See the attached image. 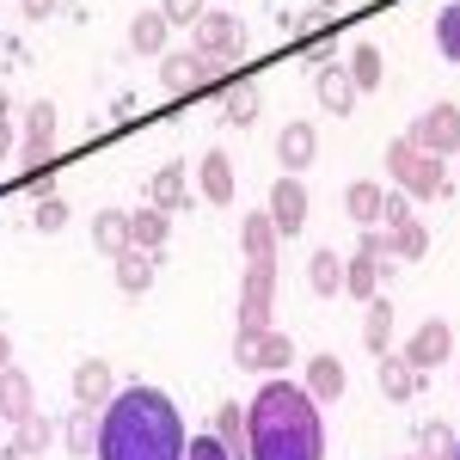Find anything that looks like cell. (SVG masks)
Returning a JSON list of instances; mask_svg holds the SVG:
<instances>
[{"label": "cell", "instance_id": "cell-32", "mask_svg": "<svg viewBox=\"0 0 460 460\" xmlns=\"http://www.w3.org/2000/svg\"><path fill=\"white\" fill-rule=\"evenodd\" d=\"M344 74L356 80V93H368V86H381L387 62H381V49H375V43H356V49H350V62H344Z\"/></svg>", "mask_w": 460, "mask_h": 460}, {"label": "cell", "instance_id": "cell-8", "mask_svg": "<svg viewBox=\"0 0 460 460\" xmlns=\"http://www.w3.org/2000/svg\"><path fill=\"white\" fill-rule=\"evenodd\" d=\"M221 74L227 68L209 62V56H197V49H166V56H160V86H166L172 99H184L197 80H221Z\"/></svg>", "mask_w": 460, "mask_h": 460}, {"label": "cell", "instance_id": "cell-21", "mask_svg": "<svg viewBox=\"0 0 460 460\" xmlns=\"http://www.w3.org/2000/svg\"><path fill=\"white\" fill-rule=\"evenodd\" d=\"M356 99L362 93H356V80L344 74V62H319V105L332 111V117H350Z\"/></svg>", "mask_w": 460, "mask_h": 460}, {"label": "cell", "instance_id": "cell-22", "mask_svg": "<svg viewBox=\"0 0 460 460\" xmlns=\"http://www.w3.org/2000/svg\"><path fill=\"white\" fill-rule=\"evenodd\" d=\"M56 429H62V448L68 455H99V411L93 405H74Z\"/></svg>", "mask_w": 460, "mask_h": 460}, {"label": "cell", "instance_id": "cell-1", "mask_svg": "<svg viewBox=\"0 0 460 460\" xmlns=\"http://www.w3.org/2000/svg\"><path fill=\"white\" fill-rule=\"evenodd\" d=\"M184 418L160 387H117L99 411V460H184Z\"/></svg>", "mask_w": 460, "mask_h": 460}, {"label": "cell", "instance_id": "cell-9", "mask_svg": "<svg viewBox=\"0 0 460 460\" xmlns=\"http://www.w3.org/2000/svg\"><path fill=\"white\" fill-rule=\"evenodd\" d=\"M405 362L418 368V375H429V368H442L448 356H455V332H448V319H424L411 338H405Z\"/></svg>", "mask_w": 460, "mask_h": 460}, {"label": "cell", "instance_id": "cell-24", "mask_svg": "<svg viewBox=\"0 0 460 460\" xmlns=\"http://www.w3.org/2000/svg\"><path fill=\"white\" fill-rule=\"evenodd\" d=\"M166 31H172V25H166L160 6H154V13H136V19H129V49H136V56H166Z\"/></svg>", "mask_w": 460, "mask_h": 460}, {"label": "cell", "instance_id": "cell-40", "mask_svg": "<svg viewBox=\"0 0 460 460\" xmlns=\"http://www.w3.org/2000/svg\"><path fill=\"white\" fill-rule=\"evenodd\" d=\"M184 460H234V455L215 442V429H197V436L184 442Z\"/></svg>", "mask_w": 460, "mask_h": 460}, {"label": "cell", "instance_id": "cell-43", "mask_svg": "<svg viewBox=\"0 0 460 460\" xmlns=\"http://www.w3.org/2000/svg\"><path fill=\"white\" fill-rule=\"evenodd\" d=\"M6 147H13V99L0 93V154H6Z\"/></svg>", "mask_w": 460, "mask_h": 460}, {"label": "cell", "instance_id": "cell-42", "mask_svg": "<svg viewBox=\"0 0 460 460\" xmlns=\"http://www.w3.org/2000/svg\"><path fill=\"white\" fill-rule=\"evenodd\" d=\"M405 215H411V197H405V190H387V197H381V227L405 221Z\"/></svg>", "mask_w": 460, "mask_h": 460}, {"label": "cell", "instance_id": "cell-5", "mask_svg": "<svg viewBox=\"0 0 460 460\" xmlns=\"http://www.w3.org/2000/svg\"><path fill=\"white\" fill-rule=\"evenodd\" d=\"M56 160V105L49 99H37L25 105V129H19V166L25 172H43Z\"/></svg>", "mask_w": 460, "mask_h": 460}, {"label": "cell", "instance_id": "cell-18", "mask_svg": "<svg viewBox=\"0 0 460 460\" xmlns=\"http://www.w3.org/2000/svg\"><path fill=\"white\" fill-rule=\"evenodd\" d=\"M319 160V136H314V123H288L283 136H277V166H283V172H307V166H314Z\"/></svg>", "mask_w": 460, "mask_h": 460}, {"label": "cell", "instance_id": "cell-23", "mask_svg": "<svg viewBox=\"0 0 460 460\" xmlns=\"http://www.w3.org/2000/svg\"><path fill=\"white\" fill-rule=\"evenodd\" d=\"M381 197H387V184H375V178L344 184V209H350L356 227H381Z\"/></svg>", "mask_w": 460, "mask_h": 460}, {"label": "cell", "instance_id": "cell-47", "mask_svg": "<svg viewBox=\"0 0 460 460\" xmlns=\"http://www.w3.org/2000/svg\"><path fill=\"white\" fill-rule=\"evenodd\" d=\"M314 6H319V13H338V6H344V0H314Z\"/></svg>", "mask_w": 460, "mask_h": 460}, {"label": "cell", "instance_id": "cell-30", "mask_svg": "<svg viewBox=\"0 0 460 460\" xmlns=\"http://www.w3.org/2000/svg\"><path fill=\"white\" fill-rule=\"evenodd\" d=\"M93 246L105 252V258L129 252V215L123 209H99V221H93Z\"/></svg>", "mask_w": 460, "mask_h": 460}, {"label": "cell", "instance_id": "cell-16", "mask_svg": "<svg viewBox=\"0 0 460 460\" xmlns=\"http://www.w3.org/2000/svg\"><path fill=\"white\" fill-rule=\"evenodd\" d=\"M190 197H197V190H190V166H184V160H166L160 172L147 178V203H154V209L172 215V209H184Z\"/></svg>", "mask_w": 460, "mask_h": 460}, {"label": "cell", "instance_id": "cell-13", "mask_svg": "<svg viewBox=\"0 0 460 460\" xmlns=\"http://www.w3.org/2000/svg\"><path fill=\"white\" fill-rule=\"evenodd\" d=\"M301 387H307L314 405H338L344 387H350V375H344V362H338L332 350H319V356H307V381H301Z\"/></svg>", "mask_w": 460, "mask_h": 460}, {"label": "cell", "instance_id": "cell-17", "mask_svg": "<svg viewBox=\"0 0 460 460\" xmlns=\"http://www.w3.org/2000/svg\"><path fill=\"white\" fill-rule=\"evenodd\" d=\"M277 221L264 209H246V221H240V252H246V264H277Z\"/></svg>", "mask_w": 460, "mask_h": 460}, {"label": "cell", "instance_id": "cell-11", "mask_svg": "<svg viewBox=\"0 0 460 460\" xmlns=\"http://www.w3.org/2000/svg\"><path fill=\"white\" fill-rule=\"evenodd\" d=\"M393 270H399V258H362V252H350L344 258V295L368 307L381 295V283H393Z\"/></svg>", "mask_w": 460, "mask_h": 460}, {"label": "cell", "instance_id": "cell-27", "mask_svg": "<svg viewBox=\"0 0 460 460\" xmlns=\"http://www.w3.org/2000/svg\"><path fill=\"white\" fill-rule=\"evenodd\" d=\"M258 111H264V93H258L252 80H234V86H221V117H227V123H240V129H246Z\"/></svg>", "mask_w": 460, "mask_h": 460}, {"label": "cell", "instance_id": "cell-39", "mask_svg": "<svg viewBox=\"0 0 460 460\" xmlns=\"http://www.w3.org/2000/svg\"><path fill=\"white\" fill-rule=\"evenodd\" d=\"M160 13H166V25H184V31H190L209 6H203V0H160Z\"/></svg>", "mask_w": 460, "mask_h": 460}, {"label": "cell", "instance_id": "cell-49", "mask_svg": "<svg viewBox=\"0 0 460 460\" xmlns=\"http://www.w3.org/2000/svg\"><path fill=\"white\" fill-rule=\"evenodd\" d=\"M399 460H424V455H418V448H411V455H399Z\"/></svg>", "mask_w": 460, "mask_h": 460}, {"label": "cell", "instance_id": "cell-12", "mask_svg": "<svg viewBox=\"0 0 460 460\" xmlns=\"http://www.w3.org/2000/svg\"><path fill=\"white\" fill-rule=\"evenodd\" d=\"M264 215L277 221V234H301L307 227V184L295 172H283L277 184H270V203H264Z\"/></svg>", "mask_w": 460, "mask_h": 460}, {"label": "cell", "instance_id": "cell-35", "mask_svg": "<svg viewBox=\"0 0 460 460\" xmlns=\"http://www.w3.org/2000/svg\"><path fill=\"white\" fill-rule=\"evenodd\" d=\"M436 49H442V62H460V0L436 13Z\"/></svg>", "mask_w": 460, "mask_h": 460}, {"label": "cell", "instance_id": "cell-20", "mask_svg": "<svg viewBox=\"0 0 460 460\" xmlns=\"http://www.w3.org/2000/svg\"><path fill=\"white\" fill-rule=\"evenodd\" d=\"M166 234H172V215L154 209V203H142V209H129V246L136 252H166Z\"/></svg>", "mask_w": 460, "mask_h": 460}, {"label": "cell", "instance_id": "cell-41", "mask_svg": "<svg viewBox=\"0 0 460 460\" xmlns=\"http://www.w3.org/2000/svg\"><path fill=\"white\" fill-rule=\"evenodd\" d=\"M356 252H362V258H393V246H387V227H362Z\"/></svg>", "mask_w": 460, "mask_h": 460}, {"label": "cell", "instance_id": "cell-37", "mask_svg": "<svg viewBox=\"0 0 460 460\" xmlns=\"http://www.w3.org/2000/svg\"><path fill=\"white\" fill-rule=\"evenodd\" d=\"M411 166H418V142H411V136H393V142H387V178H393V190L411 178Z\"/></svg>", "mask_w": 460, "mask_h": 460}, {"label": "cell", "instance_id": "cell-3", "mask_svg": "<svg viewBox=\"0 0 460 460\" xmlns=\"http://www.w3.org/2000/svg\"><path fill=\"white\" fill-rule=\"evenodd\" d=\"M190 49H197V56H209V62H221V68H234V62L246 56V25H240L234 13L209 6V13L190 25Z\"/></svg>", "mask_w": 460, "mask_h": 460}, {"label": "cell", "instance_id": "cell-33", "mask_svg": "<svg viewBox=\"0 0 460 460\" xmlns=\"http://www.w3.org/2000/svg\"><path fill=\"white\" fill-rule=\"evenodd\" d=\"M362 344L375 356H387V344H393V301L387 295H375L368 301V325H362Z\"/></svg>", "mask_w": 460, "mask_h": 460}, {"label": "cell", "instance_id": "cell-7", "mask_svg": "<svg viewBox=\"0 0 460 460\" xmlns=\"http://www.w3.org/2000/svg\"><path fill=\"white\" fill-rule=\"evenodd\" d=\"M405 136L418 142V154H442V160L460 154V105H448V99H442V105H429Z\"/></svg>", "mask_w": 460, "mask_h": 460}, {"label": "cell", "instance_id": "cell-14", "mask_svg": "<svg viewBox=\"0 0 460 460\" xmlns=\"http://www.w3.org/2000/svg\"><path fill=\"white\" fill-rule=\"evenodd\" d=\"M111 393H117V375H111L105 356H86L80 368H74V405H93V411H105Z\"/></svg>", "mask_w": 460, "mask_h": 460}, {"label": "cell", "instance_id": "cell-44", "mask_svg": "<svg viewBox=\"0 0 460 460\" xmlns=\"http://www.w3.org/2000/svg\"><path fill=\"white\" fill-rule=\"evenodd\" d=\"M19 13H25V19H49V13H56V0H19Z\"/></svg>", "mask_w": 460, "mask_h": 460}, {"label": "cell", "instance_id": "cell-28", "mask_svg": "<svg viewBox=\"0 0 460 460\" xmlns=\"http://www.w3.org/2000/svg\"><path fill=\"white\" fill-rule=\"evenodd\" d=\"M215 442L234 460H246V405H240V399H227V405L215 411Z\"/></svg>", "mask_w": 460, "mask_h": 460}, {"label": "cell", "instance_id": "cell-38", "mask_svg": "<svg viewBox=\"0 0 460 460\" xmlns=\"http://www.w3.org/2000/svg\"><path fill=\"white\" fill-rule=\"evenodd\" d=\"M31 227L37 234H62V227H68V203H62V197H37Z\"/></svg>", "mask_w": 460, "mask_h": 460}, {"label": "cell", "instance_id": "cell-48", "mask_svg": "<svg viewBox=\"0 0 460 460\" xmlns=\"http://www.w3.org/2000/svg\"><path fill=\"white\" fill-rule=\"evenodd\" d=\"M0 460H19V455H13V448H0Z\"/></svg>", "mask_w": 460, "mask_h": 460}, {"label": "cell", "instance_id": "cell-2", "mask_svg": "<svg viewBox=\"0 0 460 460\" xmlns=\"http://www.w3.org/2000/svg\"><path fill=\"white\" fill-rule=\"evenodd\" d=\"M246 460H325V424L307 387L264 381L246 405Z\"/></svg>", "mask_w": 460, "mask_h": 460}, {"label": "cell", "instance_id": "cell-36", "mask_svg": "<svg viewBox=\"0 0 460 460\" xmlns=\"http://www.w3.org/2000/svg\"><path fill=\"white\" fill-rule=\"evenodd\" d=\"M418 455L424 460H455V429L442 424V418H436V424H418Z\"/></svg>", "mask_w": 460, "mask_h": 460}, {"label": "cell", "instance_id": "cell-50", "mask_svg": "<svg viewBox=\"0 0 460 460\" xmlns=\"http://www.w3.org/2000/svg\"><path fill=\"white\" fill-rule=\"evenodd\" d=\"M455 460H460V429H455Z\"/></svg>", "mask_w": 460, "mask_h": 460}, {"label": "cell", "instance_id": "cell-15", "mask_svg": "<svg viewBox=\"0 0 460 460\" xmlns=\"http://www.w3.org/2000/svg\"><path fill=\"white\" fill-rule=\"evenodd\" d=\"M197 190H203V203H234V190H240V178H234V154L209 147V154L197 160Z\"/></svg>", "mask_w": 460, "mask_h": 460}, {"label": "cell", "instance_id": "cell-19", "mask_svg": "<svg viewBox=\"0 0 460 460\" xmlns=\"http://www.w3.org/2000/svg\"><path fill=\"white\" fill-rule=\"evenodd\" d=\"M25 411H37V393H31V375L19 362L0 368V424H19Z\"/></svg>", "mask_w": 460, "mask_h": 460}, {"label": "cell", "instance_id": "cell-4", "mask_svg": "<svg viewBox=\"0 0 460 460\" xmlns=\"http://www.w3.org/2000/svg\"><path fill=\"white\" fill-rule=\"evenodd\" d=\"M270 301H277V264H246V277H240V338L270 332Z\"/></svg>", "mask_w": 460, "mask_h": 460}, {"label": "cell", "instance_id": "cell-31", "mask_svg": "<svg viewBox=\"0 0 460 460\" xmlns=\"http://www.w3.org/2000/svg\"><path fill=\"white\" fill-rule=\"evenodd\" d=\"M387 246H393V258H424L429 252V227L418 221V215H405V221L387 227Z\"/></svg>", "mask_w": 460, "mask_h": 460}, {"label": "cell", "instance_id": "cell-26", "mask_svg": "<svg viewBox=\"0 0 460 460\" xmlns=\"http://www.w3.org/2000/svg\"><path fill=\"white\" fill-rule=\"evenodd\" d=\"M375 381H381V393H387L393 405H405V399H411V393L424 387V381H418V368H411V362H405V356H381V375H375Z\"/></svg>", "mask_w": 460, "mask_h": 460}, {"label": "cell", "instance_id": "cell-25", "mask_svg": "<svg viewBox=\"0 0 460 460\" xmlns=\"http://www.w3.org/2000/svg\"><path fill=\"white\" fill-rule=\"evenodd\" d=\"M111 264H117V288H123V295H129V301H136V295H147V283H154V252H117V258H111Z\"/></svg>", "mask_w": 460, "mask_h": 460}, {"label": "cell", "instance_id": "cell-10", "mask_svg": "<svg viewBox=\"0 0 460 460\" xmlns=\"http://www.w3.org/2000/svg\"><path fill=\"white\" fill-rule=\"evenodd\" d=\"M411 203H448L455 197V172H448V160L442 154H418V166H411V178L399 184Z\"/></svg>", "mask_w": 460, "mask_h": 460}, {"label": "cell", "instance_id": "cell-45", "mask_svg": "<svg viewBox=\"0 0 460 460\" xmlns=\"http://www.w3.org/2000/svg\"><path fill=\"white\" fill-rule=\"evenodd\" d=\"M319 19H325V13H319V6H307V13L295 19V31H301V37H307V31H319Z\"/></svg>", "mask_w": 460, "mask_h": 460}, {"label": "cell", "instance_id": "cell-6", "mask_svg": "<svg viewBox=\"0 0 460 460\" xmlns=\"http://www.w3.org/2000/svg\"><path fill=\"white\" fill-rule=\"evenodd\" d=\"M234 362H240V368H258V375H277V368L295 362V338L277 332V325H270V332H252V338L234 332Z\"/></svg>", "mask_w": 460, "mask_h": 460}, {"label": "cell", "instance_id": "cell-29", "mask_svg": "<svg viewBox=\"0 0 460 460\" xmlns=\"http://www.w3.org/2000/svg\"><path fill=\"white\" fill-rule=\"evenodd\" d=\"M307 283H314V295H344V258L332 246H319L307 258Z\"/></svg>", "mask_w": 460, "mask_h": 460}, {"label": "cell", "instance_id": "cell-46", "mask_svg": "<svg viewBox=\"0 0 460 460\" xmlns=\"http://www.w3.org/2000/svg\"><path fill=\"white\" fill-rule=\"evenodd\" d=\"M13 362V332H0V368Z\"/></svg>", "mask_w": 460, "mask_h": 460}, {"label": "cell", "instance_id": "cell-34", "mask_svg": "<svg viewBox=\"0 0 460 460\" xmlns=\"http://www.w3.org/2000/svg\"><path fill=\"white\" fill-rule=\"evenodd\" d=\"M49 418H43V411H25V418H19V436H13V455L19 460H31V455H43V448H49Z\"/></svg>", "mask_w": 460, "mask_h": 460}]
</instances>
